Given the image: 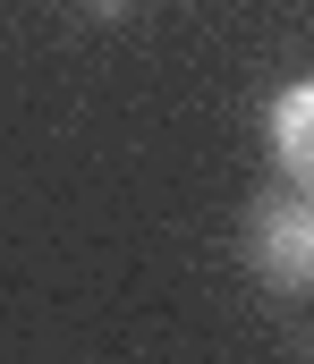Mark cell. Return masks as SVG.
Segmentation results:
<instances>
[{"instance_id":"6da1fadb","label":"cell","mask_w":314,"mask_h":364,"mask_svg":"<svg viewBox=\"0 0 314 364\" xmlns=\"http://www.w3.org/2000/svg\"><path fill=\"white\" fill-rule=\"evenodd\" d=\"M246 246H255V263L281 279V288H306V272H314V212L289 195V203H272L255 229H246Z\"/></svg>"},{"instance_id":"7a4b0ae2","label":"cell","mask_w":314,"mask_h":364,"mask_svg":"<svg viewBox=\"0 0 314 364\" xmlns=\"http://www.w3.org/2000/svg\"><path fill=\"white\" fill-rule=\"evenodd\" d=\"M306 127H314V85H289V93H281V119H272L289 186H306V178H314V144H306Z\"/></svg>"},{"instance_id":"3957f363","label":"cell","mask_w":314,"mask_h":364,"mask_svg":"<svg viewBox=\"0 0 314 364\" xmlns=\"http://www.w3.org/2000/svg\"><path fill=\"white\" fill-rule=\"evenodd\" d=\"M103 9H119V0H103Z\"/></svg>"}]
</instances>
